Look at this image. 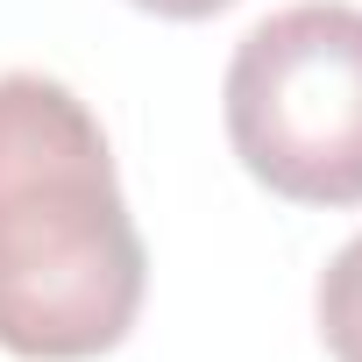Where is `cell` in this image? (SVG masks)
<instances>
[{"label":"cell","instance_id":"6da1fadb","mask_svg":"<svg viewBox=\"0 0 362 362\" xmlns=\"http://www.w3.org/2000/svg\"><path fill=\"white\" fill-rule=\"evenodd\" d=\"M149 291L100 114L43 71H0V348L22 362L114 355Z\"/></svg>","mask_w":362,"mask_h":362},{"label":"cell","instance_id":"7a4b0ae2","mask_svg":"<svg viewBox=\"0 0 362 362\" xmlns=\"http://www.w3.org/2000/svg\"><path fill=\"white\" fill-rule=\"evenodd\" d=\"M228 149L291 206H362V8L298 0L256 22L221 78Z\"/></svg>","mask_w":362,"mask_h":362},{"label":"cell","instance_id":"3957f363","mask_svg":"<svg viewBox=\"0 0 362 362\" xmlns=\"http://www.w3.org/2000/svg\"><path fill=\"white\" fill-rule=\"evenodd\" d=\"M313 320H320V341H327L334 362H362V235L341 242L334 263L320 270Z\"/></svg>","mask_w":362,"mask_h":362},{"label":"cell","instance_id":"277c9868","mask_svg":"<svg viewBox=\"0 0 362 362\" xmlns=\"http://www.w3.org/2000/svg\"><path fill=\"white\" fill-rule=\"evenodd\" d=\"M128 8H142V15H156V22H206V15L235 8V0H128Z\"/></svg>","mask_w":362,"mask_h":362}]
</instances>
